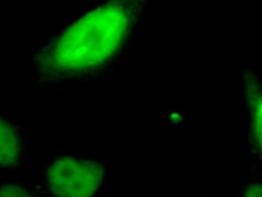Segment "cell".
Instances as JSON below:
<instances>
[{"label":"cell","instance_id":"1","mask_svg":"<svg viewBox=\"0 0 262 197\" xmlns=\"http://www.w3.org/2000/svg\"><path fill=\"white\" fill-rule=\"evenodd\" d=\"M147 3L109 0L83 9L34 49L29 68L40 86L98 82L121 64Z\"/></svg>","mask_w":262,"mask_h":197},{"label":"cell","instance_id":"2","mask_svg":"<svg viewBox=\"0 0 262 197\" xmlns=\"http://www.w3.org/2000/svg\"><path fill=\"white\" fill-rule=\"evenodd\" d=\"M105 176L106 166L99 160L53 156L40 168L36 190L42 197H96Z\"/></svg>","mask_w":262,"mask_h":197},{"label":"cell","instance_id":"4","mask_svg":"<svg viewBox=\"0 0 262 197\" xmlns=\"http://www.w3.org/2000/svg\"><path fill=\"white\" fill-rule=\"evenodd\" d=\"M28 146L21 126L0 113V169L15 171L26 162Z\"/></svg>","mask_w":262,"mask_h":197},{"label":"cell","instance_id":"6","mask_svg":"<svg viewBox=\"0 0 262 197\" xmlns=\"http://www.w3.org/2000/svg\"><path fill=\"white\" fill-rule=\"evenodd\" d=\"M237 197H262V180L261 174H255L244 183L239 189Z\"/></svg>","mask_w":262,"mask_h":197},{"label":"cell","instance_id":"3","mask_svg":"<svg viewBox=\"0 0 262 197\" xmlns=\"http://www.w3.org/2000/svg\"><path fill=\"white\" fill-rule=\"evenodd\" d=\"M244 140L251 155L262 159V91L261 80L255 69L242 73Z\"/></svg>","mask_w":262,"mask_h":197},{"label":"cell","instance_id":"5","mask_svg":"<svg viewBox=\"0 0 262 197\" xmlns=\"http://www.w3.org/2000/svg\"><path fill=\"white\" fill-rule=\"evenodd\" d=\"M0 197H42L36 189L17 180L0 184Z\"/></svg>","mask_w":262,"mask_h":197}]
</instances>
